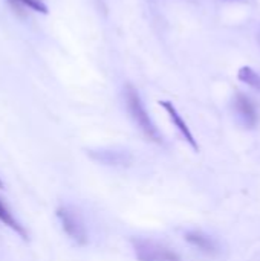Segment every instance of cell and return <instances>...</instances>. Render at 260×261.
I'll return each instance as SVG.
<instances>
[{"instance_id": "obj_1", "label": "cell", "mask_w": 260, "mask_h": 261, "mask_svg": "<svg viewBox=\"0 0 260 261\" xmlns=\"http://www.w3.org/2000/svg\"><path fill=\"white\" fill-rule=\"evenodd\" d=\"M124 99H126V107L127 112L130 115V118L133 119V122L138 125V128L144 133L146 138H149L153 142L161 144L162 142V136L158 132L156 125L153 124L152 118L149 116L143 99L138 93V90L132 86V84H126L124 86Z\"/></svg>"}, {"instance_id": "obj_2", "label": "cell", "mask_w": 260, "mask_h": 261, "mask_svg": "<svg viewBox=\"0 0 260 261\" xmlns=\"http://www.w3.org/2000/svg\"><path fill=\"white\" fill-rule=\"evenodd\" d=\"M132 245L138 261H179L178 255L173 251L153 240L133 239Z\"/></svg>"}, {"instance_id": "obj_3", "label": "cell", "mask_w": 260, "mask_h": 261, "mask_svg": "<svg viewBox=\"0 0 260 261\" xmlns=\"http://www.w3.org/2000/svg\"><path fill=\"white\" fill-rule=\"evenodd\" d=\"M57 217L61 222V226L64 229V232L67 234V237L70 240H74L77 245L83 246L87 242V234L84 229L83 222L80 220V217L69 208L66 206H60L57 210Z\"/></svg>"}, {"instance_id": "obj_4", "label": "cell", "mask_w": 260, "mask_h": 261, "mask_svg": "<svg viewBox=\"0 0 260 261\" xmlns=\"http://www.w3.org/2000/svg\"><path fill=\"white\" fill-rule=\"evenodd\" d=\"M233 109L247 128H254L259 124V112L256 102L242 92H238L233 98Z\"/></svg>"}, {"instance_id": "obj_5", "label": "cell", "mask_w": 260, "mask_h": 261, "mask_svg": "<svg viewBox=\"0 0 260 261\" xmlns=\"http://www.w3.org/2000/svg\"><path fill=\"white\" fill-rule=\"evenodd\" d=\"M159 106L167 112L170 121H172L173 125L179 130V133L182 135V138L190 144V147H192L195 151H199V145H198V142H196V139H195L192 130L188 128V125L185 124V121L182 119V116L179 115V112L176 110V107H175L170 101H159Z\"/></svg>"}, {"instance_id": "obj_6", "label": "cell", "mask_w": 260, "mask_h": 261, "mask_svg": "<svg viewBox=\"0 0 260 261\" xmlns=\"http://www.w3.org/2000/svg\"><path fill=\"white\" fill-rule=\"evenodd\" d=\"M184 239H185V242H188L190 245H193L195 248H198L201 252H205V254H208V255H215V254L218 252V245H216V242H215L210 236H207V234H204V232H201V231H190V232H185Z\"/></svg>"}, {"instance_id": "obj_7", "label": "cell", "mask_w": 260, "mask_h": 261, "mask_svg": "<svg viewBox=\"0 0 260 261\" xmlns=\"http://www.w3.org/2000/svg\"><path fill=\"white\" fill-rule=\"evenodd\" d=\"M15 9V12L23 14L25 9H32L40 14H48V6L43 0H6Z\"/></svg>"}, {"instance_id": "obj_8", "label": "cell", "mask_w": 260, "mask_h": 261, "mask_svg": "<svg viewBox=\"0 0 260 261\" xmlns=\"http://www.w3.org/2000/svg\"><path fill=\"white\" fill-rule=\"evenodd\" d=\"M238 78H239L244 84H247V86H250L251 89L260 92V73L259 72H256L253 67H250V66L241 67L239 72H238Z\"/></svg>"}, {"instance_id": "obj_9", "label": "cell", "mask_w": 260, "mask_h": 261, "mask_svg": "<svg viewBox=\"0 0 260 261\" xmlns=\"http://www.w3.org/2000/svg\"><path fill=\"white\" fill-rule=\"evenodd\" d=\"M0 222L2 223H5L6 226H9L15 234H18L21 239H25V240H28V234H26V231H25V228L12 217V214L5 208V205L0 202Z\"/></svg>"}, {"instance_id": "obj_10", "label": "cell", "mask_w": 260, "mask_h": 261, "mask_svg": "<svg viewBox=\"0 0 260 261\" xmlns=\"http://www.w3.org/2000/svg\"><path fill=\"white\" fill-rule=\"evenodd\" d=\"M0 188H3V182H2V179H0Z\"/></svg>"}, {"instance_id": "obj_11", "label": "cell", "mask_w": 260, "mask_h": 261, "mask_svg": "<svg viewBox=\"0 0 260 261\" xmlns=\"http://www.w3.org/2000/svg\"><path fill=\"white\" fill-rule=\"evenodd\" d=\"M257 40H259V44H260V31H259V37H257Z\"/></svg>"}]
</instances>
